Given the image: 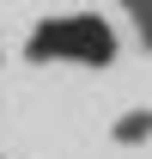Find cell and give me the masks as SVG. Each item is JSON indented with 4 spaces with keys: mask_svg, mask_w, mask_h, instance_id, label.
I'll return each instance as SVG.
<instances>
[{
    "mask_svg": "<svg viewBox=\"0 0 152 159\" xmlns=\"http://www.w3.org/2000/svg\"><path fill=\"white\" fill-rule=\"evenodd\" d=\"M116 31L97 12H67L31 31V61H79V67H110L116 61Z\"/></svg>",
    "mask_w": 152,
    "mask_h": 159,
    "instance_id": "cell-1",
    "label": "cell"
},
{
    "mask_svg": "<svg viewBox=\"0 0 152 159\" xmlns=\"http://www.w3.org/2000/svg\"><path fill=\"white\" fill-rule=\"evenodd\" d=\"M110 135L122 141V147H134V141H152V110H146V104H134V110H122Z\"/></svg>",
    "mask_w": 152,
    "mask_h": 159,
    "instance_id": "cell-2",
    "label": "cell"
},
{
    "mask_svg": "<svg viewBox=\"0 0 152 159\" xmlns=\"http://www.w3.org/2000/svg\"><path fill=\"white\" fill-rule=\"evenodd\" d=\"M128 19L140 25V37H152V6H128Z\"/></svg>",
    "mask_w": 152,
    "mask_h": 159,
    "instance_id": "cell-3",
    "label": "cell"
}]
</instances>
